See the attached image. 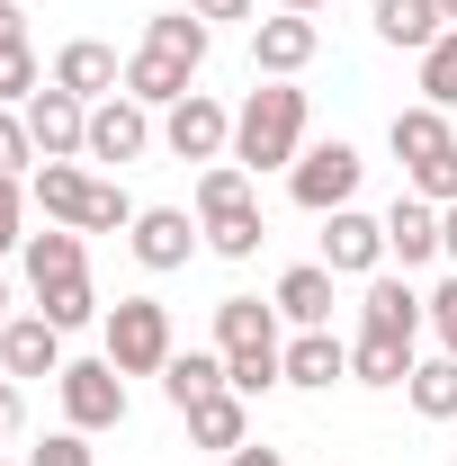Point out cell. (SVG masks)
Segmentation results:
<instances>
[{
	"label": "cell",
	"instance_id": "obj_22",
	"mask_svg": "<svg viewBox=\"0 0 457 466\" xmlns=\"http://www.w3.org/2000/svg\"><path fill=\"white\" fill-rule=\"evenodd\" d=\"M269 305H279V314L296 323V332H323V323H332V269H323V260H305V269H287Z\"/></svg>",
	"mask_w": 457,
	"mask_h": 466
},
{
	"label": "cell",
	"instance_id": "obj_11",
	"mask_svg": "<svg viewBox=\"0 0 457 466\" xmlns=\"http://www.w3.org/2000/svg\"><path fill=\"white\" fill-rule=\"evenodd\" d=\"M126 242H135V260H144V269H179V260H188V251L207 242V225H198L188 207H144Z\"/></svg>",
	"mask_w": 457,
	"mask_h": 466
},
{
	"label": "cell",
	"instance_id": "obj_42",
	"mask_svg": "<svg viewBox=\"0 0 457 466\" xmlns=\"http://www.w3.org/2000/svg\"><path fill=\"white\" fill-rule=\"evenodd\" d=\"M188 9H198V18H251L260 0H188Z\"/></svg>",
	"mask_w": 457,
	"mask_h": 466
},
{
	"label": "cell",
	"instance_id": "obj_48",
	"mask_svg": "<svg viewBox=\"0 0 457 466\" xmlns=\"http://www.w3.org/2000/svg\"><path fill=\"white\" fill-rule=\"evenodd\" d=\"M0 466H9V449H0Z\"/></svg>",
	"mask_w": 457,
	"mask_h": 466
},
{
	"label": "cell",
	"instance_id": "obj_7",
	"mask_svg": "<svg viewBox=\"0 0 457 466\" xmlns=\"http://www.w3.org/2000/svg\"><path fill=\"white\" fill-rule=\"evenodd\" d=\"M323 269L332 279H377L386 269V216H359V207L323 216Z\"/></svg>",
	"mask_w": 457,
	"mask_h": 466
},
{
	"label": "cell",
	"instance_id": "obj_34",
	"mask_svg": "<svg viewBox=\"0 0 457 466\" xmlns=\"http://www.w3.org/2000/svg\"><path fill=\"white\" fill-rule=\"evenodd\" d=\"M421 99H431V108H457V27L421 55Z\"/></svg>",
	"mask_w": 457,
	"mask_h": 466
},
{
	"label": "cell",
	"instance_id": "obj_15",
	"mask_svg": "<svg viewBox=\"0 0 457 466\" xmlns=\"http://www.w3.org/2000/svg\"><path fill=\"white\" fill-rule=\"evenodd\" d=\"M27 288H55V279H81L90 269V233L81 225H46V233H27Z\"/></svg>",
	"mask_w": 457,
	"mask_h": 466
},
{
	"label": "cell",
	"instance_id": "obj_39",
	"mask_svg": "<svg viewBox=\"0 0 457 466\" xmlns=\"http://www.w3.org/2000/svg\"><path fill=\"white\" fill-rule=\"evenodd\" d=\"M431 323H440V350L457 359V279H440V288H431Z\"/></svg>",
	"mask_w": 457,
	"mask_h": 466
},
{
	"label": "cell",
	"instance_id": "obj_49",
	"mask_svg": "<svg viewBox=\"0 0 457 466\" xmlns=\"http://www.w3.org/2000/svg\"><path fill=\"white\" fill-rule=\"evenodd\" d=\"M449 466H457V458H449Z\"/></svg>",
	"mask_w": 457,
	"mask_h": 466
},
{
	"label": "cell",
	"instance_id": "obj_35",
	"mask_svg": "<svg viewBox=\"0 0 457 466\" xmlns=\"http://www.w3.org/2000/svg\"><path fill=\"white\" fill-rule=\"evenodd\" d=\"M36 171V135H27V116L0 108V179H27Z\"/></svg>",
	"mask_w": 457,
	"mask_h": 466
},
{
	"label": "cell",
	"instance_id": "obj_13",
	"mask_svg": "<svg viewBox=\"0 0 457 466\" xmlns=\"http://www.w3.org/2000/svg\"><path fill=\"white\" fill-rule=\"evenodd\" d=\"M0 377H63V332L46 314L0 323Z\"/></svg>",
	"mask_w": 457,
	"mask_h": 466
},
{
	"label": "cell",
	"instance_id": "obj_30",
	"mask_svg": "<svg viewBox=\"0 0 457 466\" xmlns=\"http://www.w3.org/2000/svg\"><path fill=\"white\" fill-rule=\"evenodd\" d=\"M225 386L251 404V395H269V386H287V350H233L225 359Z\"/></svg>",
	"mask_w": 457,
	"mask_h": 466
},
{
	"label": "cell",
	"instance_id": "obj_46",
	"mask_svg": "<svg viewBox=\"0 0 457 466\" xmlns=\"http://www.w3.org/2000/svg\"><path fill=\"white\" fill-rule=\"evenodd\" d=\"M440 18H449V27H457V0H440Z\"/></svg>",
	"mask_w": 457,
	"mask_h": 466
},
{
	"label": "cell",
	"instance_id": "obj_44",
	"mask_svg": "<svg viewBox=\"0 0 457 466\" xmlns=\"http://www.w3.org/2000/svg\"><path fill=\"white\" fill-rule=\"evenodd\" d=\"M440 233H449V242H440V260H457V207H440Z\"/></svg>",
	"mask_w": 457,
	"mask_h": 466
},
{
	"label": "cell",
	"instance_id": "obj_29",
	"mask_svg": "<svg viewBox=\"0 0 457 466\" xmlns=\"http://www.w3.org/2000/svg\"><path fill=\"white\" fill-rule=\"evenodd\" d=\"M260 198H251V207H225V216H207V251H216V260H251V251H260Z\"/></svg>",
	"mask_w": 457,
	"mask_h": 466
},
{
	"label": "cell",
	"instance_id": "obj_5",
	"mask_svg": "<svg viewBox=\"0 0 457 466\" xmlns=\"http://www.w3.org/2000/svg\"><path fill=\"white\" fill-rule=\"evenodd\" d=\"M18 116L36 135V162H90V99H72L63 81H46Z\"/></svg>",
	"mask_w": 457,
	"mask_h": 466
},
{
	"label": "cell",
	"instance_id": "obj_28",
	"mask_svg": "<svg viewBox=\"0 0 457 466\" xmlns=\"http://www.w3.org/2000/svg\"><path fill=\"white\" fill-rule=\"evenodd\" d=\"M144 46H162V55H179L198 72V63H207V18H198V9H162V18H144Z\"/></svg>",
	"mask_w": 457,
	"mask_h": 466
},
{
	"label": "cell",
	"instance_id": "obj_2",
	"mask_svg": "<svg viewBox=\"0 0 457 466\" xmlns=\"http://www.w3.org/2000/svg\"><path fill=\"white\" fill-rule=\"evenodd\" d=\"M108 359H117V377H162L171 368V305L162 296H117L108 305Z\"/></svg>",
	"mask_w": 457,
	"mask_h": 466
},
{
	"label": "cell",
	"instance_id": "obj_20",
	"mask_svg": "<svg viewBox=\"0 0 457 466\" xmlns=\"http://www.w3.org/2000/svg\"><path fill=\"white\" fill-rule=\"evenodd\" d=\"M216 350H287L279 341V305H260V296H225L216 305Z\"/></svg>",
	"mask_w": 457,
	"mask_h": 466
},
{
	"label": "cell",
	"instance_id": "obj_9",
	"mask_svg": "<svg viewBox=\"0 0 457 466\" xmlns=\"http://www.w3.org/2000/svg\"><path fill=\"white\" fill-rule=\"evenodd\" d=\"M421 323H431V296H412V279H368L359 296V332H377V341H421Z\"/></svg>",
	"mask_w": 457,
	"mask_h": 466
},
{
	"label": "cell",
	"instance_id": "obj_24",
	"mask_svg": "<svg viewBox=\"0 0 457 466\" xmlns=\"http://www.w3.org/2000/svg\"><path fill=\"white\" fill-rule=\"evenodd\" d=\"M162 395L179 412L207 404V395H225V350H171V368H162Z\"/></svg>",
	"mask_w": 457,
	"mask_h": 466
},
{
	"label": "cell",
	"instance_id": "obj_3",
	"mask_svg": "<svg viewBox=\"0 0 457 466\" xmlns=\"http://www.w3.org/2000/svg\"><path fill=\"white\" fill-rule=\"evenodd\" d=\"M359 179H368V162H359V144H305L296 153V171H287V198L305 207V216H341L350 198H359Z\"/></svg>",
	"mask_w": 457,
	"mask_h": 466
},
{
	"label": "cell",
	"instance_id": "obj_21",
	"mask_svg": "<svg viewBox=\"0 0 457 466\" xmlns=\"http://www.w3.org/2000/svg\"><path fill=\"white\" fill-rule=\"evenodd\" d=\"M377 36L395 55H431L449 36V18H440V0H377Z\"/></svg>",
	"mask_w": 457,
	"mask_h": 466
},
{
	"label": "cell",
	"instance_id": "obj_17",
	"mask_svg": "<svg viewBox=\"0 0 457 466\" xmlns=\"http://www.w3.org/2000/svg\"><path fill=\"white\" fill-rule=\"evenodd\" d=\"M188 81H198V72L179 55H162V46H135V55H126V99H144V108H179Z\"/></svg>",
	"mask_w": 457,
	"mask_h": 466
},
{
	"label": "cell",
	"instance_id": "obj_1",
	"mask_svg": "<svg viewBox=\"0 0 457 466\" xmlns=\"http://www.w3.org/2000/svg\"><path fill=\"white\" fill-rule=\"evenodd\" d=\"M296 153H305V90L296 81H260L233 108V162L260 179V171H296Z\"/></svg>",
	"mask_w": 457,
	"mask_h": 466
},
{
	"label": "cell",
	"instance_id": "obj_12",
	"mask_svg": "<svg viewBox=\"0 0 457 466\" xmlns=\"http://www.w3.org/2000/svg\"><path fill=\"white\" fill-rule=\"evenodd\" d=\"M55 81L72 90V99H90V108H99V99L126 90V63H117V46H99V36H72V46L55 55Z\"/></svg>",
	"mask_w": 457,
	"mask_h": 466
},
{
	"label": "cell",
	"instance_id": "obj_38",
	"mask_svg": "<svg viewBox=\"0 0 457 466\" xmlns=\"http://www.w3.org/2000/svg\"><path fill=\"white\" fill-rule=\"evenodd\" d=\"M27 466H90V431H72V421H63V431H55Z\"/></svg>",
	"mask_w": 457,
	"mask_h": 466
},
{
	"label": "cell",
	"instance_id": "obj_37",
	"mask_svg": "<svg viewBox=\"0 0 457 466\" xmlns=\"http://www.w3.org/2000/svg\"><path fill=\"white\" fill-rule=\"evenodd\" d=\"M0 251H27V179H0Z\"/></svg>",
	"mask_w": 457,
	"mask_h": 466
},
{
	"label": "cell",
	"instance_id": "obj_19",
	"mask_svg": "<svg viewBox=\"0 0 457 466\" xmlns=\"http://www.w3.org/2000/svg\"><path fill=\"white\" fill-rule=\"evenodd\" d=\"M179 421H188V440H198V449H216V458H233V449L251 440V404H242L233 386H225V395H207V404H188Z\"/></svg>",
	"mask_w": 457,
	"mask_h": 466
},
{
	"label": "cell",
	"instance_id": "obj_14",
	"mask_svg": "<svg viewBox=\"0 0 457 466\" xmlns=\"http://www.w3.org/2000/svg\"><path fill=\"white\" fill-rule=\"evenodd\" d=\"M440 242H449V233H440V207H431V198H395V207H386V260H403V279H412L421 260H440Z\"/></svg>",
	"mask_w": 457,
	"mask_h": 466
},
{
	"label": "cell",
	"instance_id": "obj_23",
	"mask_svg": "<svg viewBox=\"0 0 457 466\" xmlns=\"http://www.w3.org/2000/svg\"><path fill=\"white\" fill-rule=\"evenodd\" d=\"M27 198L46 207V225H81V207H90V171H81V162H36V171H27Z\"/></svg>",
	"mask_w": 457,
	"mask_h": 466
},
{
	"label": "cell",
	"instance_id": "obj_25",
	"mask_svg": "<svg viewBox=\"0 0 457 466\" xmlns=\"http://www.w3.org/2000/svg\"><path fill=\"white\" fill-rule=\"evenodd\" d=\"M403 404L421 412V421H457V359H412V377H403Z\"/></svg>",
	"mask_w": 457,
	"mask_h": 466
},
{
	"label": "cell",
	"instance_id": "obj_41",
	"mask_svg": "<svg viewBox=\"0 0 457 466\" xmlns=\"http://www.w3.org/2000/svg\"><path fill=\"white\" fill-rule=\"evenodd\" d=\"M0 46H27V9L18 0H0Z\"/></svg>",
	"mask_w": 457,
	"mask_h": 466
},
{
	"label": "cell",
	"instance_id": "obj_18",
	"mask_svg": "<svg viewBox=\"0 0 457 466\" xmlns=\"http://www.w3.org/2000/svg\"><path fill=\"white\" fill-rule=\"evenodd\" d=\"M386 144H395V162H403V171L440 162V153L457 144V135H449V108H431V99H421V108H395V126H386Z\"/></svg>",
	"mask_w": 457,
	"mask_h": 466
},
{
	"label": "cell",
	"instance_id": "obj_33",
	"mask_svg": "<svg viewBox=\"0 0 457 466\" xmlns=\"http://www.w3.org/2000/svg\"><path fill=\"white\" fill-rule=\"evenodd\" d=\"M46 81H55V72L27 55V46H0V108H27V99H36Z\"/></svg>",
	"mask_w": 457,
	"mask_h": 466
},
{
	"label": "cell",
	"instance_id": "obj_16",
	"mask_svg": "<svg viewBox=\"0 0 457 466\" xmlns=\"http://www.w3.org/2000/svg\"><path fill=\"white\" fill-rule=\"evenodd\" d=\"M350 377V341L323 323V332H296L287 341V386H305V395H323V386H341Z\"/></svg>",
	"mask_w": 457,
	"mask_h": 466
},
{
	"label": "cell",
	"instance_id": "obj_27",
	"mask_svg": "<svg viewBox=\"0 0 457 466\" xmlns=\"http://www.w3.org/2000/svg\"><path fill=\"white\" fill-rule=\"evenodd\" d=\"M350 377H359V386H403V377H412V341L359 332V341H350Z\"/></svg>",
	"mask_w": 457,
	"mask_h": 466
},
{
	"label": "cell",
	"instance_id": "obj_43",
	"mask_svg": "<svg viewBox=\"0 0 457 466\" xmlns=\"http://www.w3.org/2000/svg\"><path fill=\"white\" fill-rule=\"evenodd\" d=\"M18 431V377H0V440Z\"/></svg>",
	"mask_w": 457,
	"mask_h": 466
},
{
	"label": "cell",
	"instance_id": "obj_26",
	"mask_svg": "<svg viewBox=\"0 0 457 466\" xmlns=\"http://www.w3.org/2000/svg\"><path fill=\"white\" fill-rule=\"evenodd\" d=\"M36 314H46L55 332H81V323H108V314H99V288H90V269H81V279H55V288H36Z\"/></svg>",
	"mask_w": 457,
	"mask_h": 466
},
{
	"label": "cell",
	"instance_id": "obj_6",
	"mask_svg": "<svg viewBox=\"0 0 457 466\" xmlns=\"http://www.w3.org/2000/svg\"><path fill=\"white\" fill-rule=\"evenodd\" d=\"M162 144H171L179 162H233V108H216L207 90H188L179 108H162Z\"/></svg>",
	"mask_w": 457,
	"mask_h": 466
},
{
	"label": "cell",
	"instance_id": "obj_47",
	"mask_svg": "<svg viewBox=\"0 0 457 466\" xmlns=\"http://www.w3.org/2000/svg\"><path fill=\"white\" fill-rule=\"evenodd\" d=\"M0 314H9V288H0Z\"/></svg>",
	"mask_w": 457,
	"mask_h": 466
},
{
	"label": "cell",
	"instance_id": "obj_40",
	"mask_svg": "<svg viewBox=\"0 0 457 466\" xmlns=\"http://www.w3.org/2000/svg\"><path fill=\"white\" fill-rule=\"evenodd\" d=\"M225 466H287V449H260V440H242V449H233Z\"/></svg>",
	"mask_w": 457,
	"mask_h": 466
},
{
	"label": "cell",
	"instance_id": "obj_45",
	"mask_svg": "<svg viewBox=\"0 0 457 466\" xmlns=\"http://www.w3.org/2000/svg\"><path fill=\"white\" fill-rule=\"evenodd\" d=\"M279 9H305V18H314V9H332V0H279Z\"/></svg>",
	"mask_w": 457,
	"mask_h": 466
},
{
	"label": "cell",
	"instance_id": "obj_10",
	"mask_svg": "<svg viewBox=\"0 0 457 466\" xmlns=\"http://www.w3.org/2000/svg\"><path fill=\"white\" fill-rule=\"evenodd\" d=\"M153 135H162V126H153V108L117 90V99H99V108H90V162H135Z\"/></svg>",
	"mask_w": 457,
	"mask_h": 466
},
{
	"label": "cell",
	"instance_id": "obj_36",
	"mask_svg": "<svg viewBox=\"0 0 457 466\" xmlns=\"http://www.w3.org/2000/svg\"><path fill=\"white\" fill-rule=\"evenodd\" d=\"M412 198H431V207H457V144L440 153V162H421V171H412Z\"/></svg>",
	"mask_w": 457,
	"mask_h": 466
},
{
	"label": "cell",
	"instance_id": "obj_4",
	"mask_svg": "<svg viewBox=\"0 0 457 466\" xmlns=\"http://www.w3.org/2000/svg\"><path fill=\"white\" fill-rule=\"evenodd\" d=\"M63 421L72 431H117L126 421V377H117V359H63Z\"/></svg>",
	"mask_w": 457,
	"mask_h": 466
},
{
	"label": "cell",
	"instance_id": "obj_8",
	"mask_svg": "<svg viewBox=\"0 0 457 466\" xmlns=\"http://www.w3.org/2000/svg\"><path fill=\"white\" fill-rule=\"evenodd\" d=\"M314 46H323V27H314L305 9H279V18H251V63H260L269 81H296V72L314 63Z\"/></svg>",
	"mask_w": 457,
	"mask_h": 466
},
{
	"label": "cell",
	"instance_id": "obj_32",
	"mask_svg": "<svg viewBox=\"0 0 457 466\" xmlns=\"http://www.w3.org/2000/svg\"><path fill=\"white\" fill-rule=\"evenodd\" d=\"M135 198L117 188V179H90V207H81V233H135Z\"/></svg>",
	"mask_w": 457,
	"mask_h": 466
},
{
	"label": "cell",
	"instance_id": "obj_31",
	"mask_svg": "<svg viewBox=\"0 0 457 466\" xmlns=\"http://www.w3.org/2000/svg\"><path fill=\"white\" fill-rule=\"evenodd\" d=\"M225 207H251V171H242V162H207V171H198V225L225 216Z\"/></svg>",
	"mask_w": 457,
	"mask_h": 466
}]
</instances>
